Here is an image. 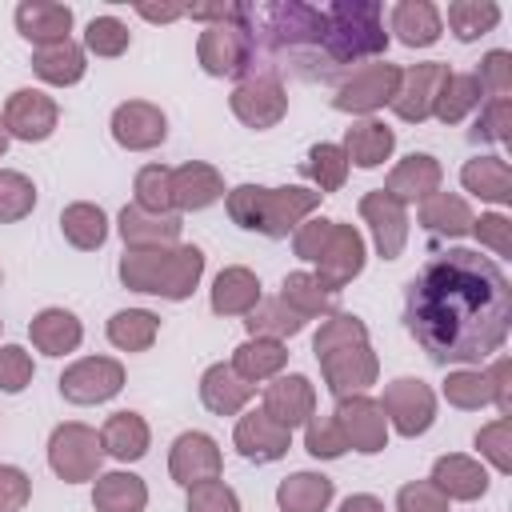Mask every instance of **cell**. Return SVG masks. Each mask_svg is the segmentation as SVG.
I'll list each match as a JSON object with an SVG mask.
<instances>
[{
	"instance_id": "8d00e7d4",
	"label": "cell",
	"mask_w": 512,
	"mask_h": 512,
	"mask_svg": "<svg viewBox=\"0 0 512 512\" xmlns=\"http://www.w3.org/2000/svg\"><path fill=\"white\" fill-rule=\"evenodd\" d=\"M336 496V484L324 472H292L276 484L280 512H324Z\"/></svg>"
},
{
	"instance_id": "8992f818",
	"label": "cell",
	"mask_w": 512,
	"mask_h": 512,
	"mask_svg": "<svg viewBox=\"0 0 512 512\" xmlns=\"http://www.w3.org/2000/svg\"><path fill=\"white\" fill-rule=\"evenodd\" d=\"M100 464H104V444H100V432L80 424V420H68V424H56L52 436H48V468L64 480V484H84V480H96L100 476Z\"/></svg>"
},
{
	"instance_id": "d6986e66",
	"label": "cell",
	"mask_w": 512,
	"mask_h": 512,
	"mask_svg": "<svg viewBox=\"0 0 512 512\" xmlns=\"http://www.w3.org/2000/svg\"><path fill=\"white\" fill-rule=\"evenodd\" d=\"M264 412L284 424L288 432L308 424L316 416V388L304 372H280L272 376V384H264Z\"/></svg>"
},
{
	"instance_id": "2e32d148",
	"label": "cell",
	"mask_w": 512,
	"mask_h": 512,
	"mask_svg": "<svg viewBox=\"0 0 512 512\" xmlns=\"http://www.w3.org/2000/svg\"><path fill=\"white\" fill-rule=\"evenodd\" d=\"M448 64L440 60H424V64H412V68H400V88L392 96V112L408 124H420L432 116V104H436V92L440 84L448 80Z\"/></svg>"
},
{
	"instance_id": "30bf717a",
	"label": "cell",
	"mask_w": 512,
	"mask_h": 512,
	"mask_svg": "<svg viewBox=\"0 0 512 512\" xmlns=\"http://www.w3.org/2000/svg\"><path fill=\"white\" fill-rule=\"evenodd\" d=\"M228 104H232V116H236L244 128L264 132V128H276V124L284 120V112H288V92H284V84H280L276 76L252 72V76H244V80L232 88Z\"/></svg>"
},
{
	"instance_id": "be15d7a7",
	"label": "cell",
	"mask_w": 512,
	"mask_h": 512,
	"mask_svg": "<svg viewBox=\"0 0 512 512\" xmlns=\"http://www.w3.org/2000/svg\"><path fill=\"white\" fill-rule=\"evenodd\" d=\"M144 20H160V24H168V20H180L184 16V8H136Z\"/></svg>"
},
{
	"instance_id": "816d5d0a",
	"label": "cell",
	"mask_w": 512,
	"mask_h": 512,
	"mask_svg": "<svg viewBox=\"0 0 512 512\" xmlns=\"http://www.w3.org/2000/svg\"><path fill=\"white\" fill-rule=\"evenodd\" d=\"M472 76H476V84H480V96H488V100H508V92H512V52L492 48V52L480 60V68H476Z\"/></svg>"
},
{
	"instance_id": "83f0119b",
	"label": "cell",
	"mask_w": 512,
	"mask_h": 512,
	"mask_svg": "<svg viewBox=\"0 0 512 512\" xmlns=\"http://www.w3.org/2000/svg\"><path fill=\"white\" fill-rule=\"evenodd\" d=\"M252 396H256V384H248L244 376H236L232 364H212L200 376V404L212 416H236Z\"/></svg>"
},
{
	"instance_id": "5b68a950",
	"label": "cell",
	"mask_w": 512,
	"mask_h": 512,
	"mask_svg": "<svg viewBox=\"0 0 512 512\" xmlns=\"http://www.w3.org/2000/svg\"><path fill=\"white\" fill-rule=\"evenodd\" d=\"M292 252L300 260L316 264V276L336 292L364 272V236L344 220L308 216L292 232Z\"/></svg>"
},
{
	"instance_id": "ab89813d",
	"label": "cell",
	"mask_w": 512,
	"mask_h": 512,
	"mask_svg": "<svg viewBox=\"0 0 512 512\" xmlns=\"http://www.w3.org/2000/svg\"><path fill=\"white\" fill-rule=\"evenodd\" d=\"M60 232L72 248L80 252H96L104 240H108V216L100 204H88V200H76L60 212Z\"/></svg>"
},
{
	"instance_id": "d6a6232c",
	"label": "cell",
	"mask_w": 512,
	"mask_h": 512,
	"mask_svg": "<svg viewBox=\"0 0 512 512\" xmlns=\"http://www.w3.org/2000/svg\"><path fill=\"white\" fill-rule=\"evenodd\" d=\"M92 508L96 512H144L148 508V484L136 472H104L92 480Z\"/></svg>"
},
{
	"instance_id": "44dd1931",
	"label": "cell",
	"mask_w": 512,
	"mask_h": 512,
	"mask_svg": "<svg viewBox=\"0 0 512 512\" xmlns=\"http://www.w3.org/2000/svg\"><path fill=\"white\" fill-rule=\"evenodd\" d=\"M116 228L124 236V252H148V248H176L180 244V212H144L136 204H124L116 216Z\"/></svg>"
},
{
	"instance_id": "6125c7cd",
	"label": "cell",
	"mask_w": 512,
	"mask_h": 512,
	"mask_svg": "<svg viewBox=\"0 0 512 512\" xmlns=\"http://www.w3.org/2000/svg\"><path fill=\"white\" fill-rule=\"evenodd\" d=\"M340 512H384V500H376V496H368V492H356V496H348V500L340 504Z\"/></svg>"
},
{
	"instance_id": "5bb4252c",
	"label": "cell",
	"mask_w": 512,
	"mask_h": 512,
	"mask_svg": "<svg viewBox=\"0 0 512 512\" xmlns=\"http://www.w3.org/2000/svg\"><path fill=\"white\" fill-rule=\"evenodd\" d=\"M56 120H60V108L40 88H16L4 100V128H8L12 140L40 144V140H48L56 132Z\"/></svg>"
},
{
	"instance_id": "94428289",
	"label": "cell",
	"mask_w": 512,
	"mask_h": 512,
	"mask_svg": "<svg viewBox=\"0 0 512 512\" xmlns=\"http://www.w3.org/2000/svg\"><path fill=\"white\" fill-rule=\"evenodd\" d=\"M488 380H492V404L500 408V416H512V360L496 356V364L488 368Z\"/></svg>"
},
{
	"instance_id": "f5cc1de1",
	"label": "cell",
	"mask_w": 512,
	"mask_h": 512,
	"mask_svg": "<svg viewBox=\"0 0 512 512\" xmlns=\"http://www.w3.org/2000/svg\"><path fill=\"white\" fill-rule=\"evenodd\" d=\"M304 448L316 460H340L348 452V444H344V432H340L336 416H312L304 424Z\"/></svg>"
},
{
	"instance_id": "e0dca14e",
	"label": "cell",
	"mask_w": 512,
	"mask_h": 512,
	"mask_svg": "<svg viewBox=\"0 0 512 512\" xmlns=\"http://www.w3.org/2000/svg\"><path fill=\"white\" fill-rule=\"evenodd\" d=\"M168 472L180 488H192L204 480H220L224 456L208 432H180L172 440V452H168Z\"/></svg>"
},
{
	"instance_id": "7402d4cb",
	"label": "cell",
	"mask_w": 512,
	"mask_h": 512,
	"mask_svg": "<svg viewBox=\"0 0 512 512\" xmlns=\"http://www.w3.org/2000/svg\"><path fill=\"white\" fill-rule=\"evenodd\" d=\"M440 180H444L440 160L428 156V152H412V156H404V160L388 172V180H384L380 192H388L392 200H400V204L408 208V204H420V200H428L432 192H440Z\"/></svg>"
},
{
	"instance_id": "277c9868",
	"label": "cell",
	"mask_w": 512,
	"mask_h": 512,
	"mask_svg": "<svg viewBox=\"0 0 512 512\" xmlns=\"http://www.w3.org/2000/svg\"><path fill=\"white\" fill-rule=\"evenodd\" d=\"M116 272H120V284L132 292H148V296H164V300H188L204 276V252L196 244L124 252Z\"/></svg>"
},
{
	"instance_id": "603a6c76",
	"label": "cell",
	"mask_w": 512,
	"mask_h": 512,
	"mask_svg": "<svg viewBox=\"0 0 512 512\" xmlns=\"http://www.w3.org/2000/svg\"><path fill=\"white\" fill-rule=\"evenodd\" d=\"M16 32L36 48L64 44L72 32V8L56 0H24L16 4Z\"/></svg>"
},
{
	"instance_id": "003e7915",
	"label": "cell",
	"mask_w": 512,
	"mask_h": 512,
	"mask_svg": "<svg viewBox=\"0 0 512 512\" xmlns=\"http://www.w3.org/2000/svg\"><path fill=\"white\" fill-rule=\"evenodd\" d=\"M0 328H4V320H0Z\"/></svg>"
},
{
	"instance_id": "e7e4bbea",
	"label": "cell",
	"mask_w": 512,
	"mask_h": 512,
	"mask_svg": "<svg viewBox=\"0 0 512 512\" xmlns=\"http://www.w3.org/2000/svg\"><path fill=\"white\" fill-rule=\"evenodd\" d=\"M8 140H12V136H8V128H4V116H0V156H4V148H8Z\"/></svg>"
},
{
	"instance_id": "f546056e",
	"label": "cell",
	"mask_w": 512,
	"mask_h": 512,
	"mask_svg": "<svg viewBox=\"0 0 512 512\" xmlns=\"http://www.w3.org/2000/svg\"><path fill=\"white\" fill-rule=\"evenodd\" d=\"M280 300L296 312V316H304V320H324V316H332V312H340L336 304H340V292L336 288H328L316 272H288L284 276V284H280Z\"/></svg>"
},
{
	"instance_id": "7bdbcfd3",
	"label": "cell",
	"mask_w": 512,
	"mask_h": 512,
	"mask_svg": "<svg viewBox=\"0 0 512 512\" xmlns=\"http://www.w3.org/2000/svg\"><path fill=\"white\" fill-rule=\"evenodd\" d=\"M304 316H296L280 296H272V300H264L260 296V304L244 316V328H248V336H264V340H288V336H296V332H304Z\"/></svg>"
},
{
	"instance_id": "f907efd6",
	"label": "cell",
	"mask_w": 512,
	"mask_h": 512,
	"mask_svg": "<svg viewBox=\"0 0 512 512\" xmlns=\"http://www.w3.org/2000/svg\"><path fill=\"white\" fill-rule=\"evenodd\" d=\"M476 448L500 476H508L512 472V416H496L492 424H484L476 432Z\"/></svg>"
},
{
	"instance_id": "3957f363",
	"label": "cell",
	"mask_w": 512,
	"mask_h": 512,
	"mask_svg": "<svg viewBox=\"0 0 512 512\" xmlns=\"http://www.w3.org/2000/svg\"><path fill=\"white\" fill-rule=\"evenodd\" d=\"M324 12V64L328 72H344L360 60H380L388 48V32H384V8L376 0H336Z\"/></svg>"
},
{
	"instance_id": "03108f58",
	"label": "cell",
	"mask_w": 512,
	"mask_h": 512,
	"mask_svg": "<svg viewBox=\"0 0 512 512\" xmlns=\"http://www.w3.org/2000/svg\"><path fill=\"white\" fill-rule=\"evenodd\" d=\"M0 284H4V272H0Z\"/></svg>"
},
{
	"instance_id": "52a82bcc",
	"label": "cell",
	"mask_w": 512,
	"mask_h": 512,
	"mask_svg": "<svg viewBox=\"0 0 512 512\" xmlns=\"http://www.w3.org/2000/svg\"><path fill=\"white\" fill-rule=\"evenodd\" d=\"M196 60L208 76L220 80H244L252 72V32L248 16L244 20H220L208 24L196 40Z\"/></svg>"
},
{
	"instance_id": "9a60e30c",
	"label": "cell",
	"mask_w": 512,
	"mask_h": 512,
	"mask_svg": "<svg viewBox=\"0 0 512 512\" xmlns=\"http://www.w3.org/2000/svg\"><path fill=\"white\" fill-rule=\"evenodd\" d=\"M360 220L368 224L380 260H396L404 252V244H408V208L400 200L372 188V192L360 196Z\"/></svg>"
},
{
	"instance_id": "8fae6325",
	"label": "cell",
	"mask_w": 512,
	"mask_h": 512,
	"mask_svg": "<svg viewBox=\"0 0 512 512\" xmlns=\"http://www.w3.org/2000/svg\"><path fill=\"white\" fill-rule=\"evenodd\" d=\"M56 384L68 404H104L124 388V364L112 356H84L68 364Z\"/></svg>"
},
{
	"instance_id": "11a10c76",
	"label": "cell",
	"mask_w": 512,
	"mask_h": 512,
	"mask_svg": "<svg viewBox=\"0 0 512 512\" xmlns=\"http://www.w3.org/2000/svg\"><path fill=\"white\" fill-rule=\"evenodd\" d=\"M32 376H36V364H32L28 348H20V344H0V392L16 396V392H24V388L32 384Z\"/></svg>"
},
{
	"instance_id": "836d02e7",
	"label": "cell",
	"mask_w": 512,
	"mask_h": 512,
	"mask_svg": "<svg viewBox=\"0 0 512 512\" xmlns=\"http://www.w3.org/2000/svg\"><path fill=\"white\" fill-rule=\"evenodd\" d=\"M416 220H420L424 232L444 236V240H456V236L472 232V208H468V200L456 196V192H432L428 200H420Z\"/></svg>"
},
{
	"instance_id": "4316f807",
	"label": "cell",
	"mask_w": 512,
	"mask_h": 512,
	"mask_svg": "<svg viewBox=\"0 0 512 512\" xmlns=\"http://www.w3.org/2000/svg\"><path fill=\"white\" fill-rule=\"evenodd\" d=\"M28 336H32V348L36 352H44V356H68V352L80 348L84 324L68 308H40L32 316V324H28Z\"/></svg>"
},
{
	"instance_id": "c3c4849f",
	"label": "cell",
	"mask_w": 512,
	"mask_h": 512,
	"mask_svg": "<svg viewBox=\"0 0 512 512\" xmlns=\"http://www.w3.org/2000/svg\"><path fill=\"white\" fill-rule=\"evenodd\" d=\"M368 340V324L352 312H332L324 316L320 332L312 336V352L324 356V352H336V348H348V344H364Z\"/></svg>"
},
{
	"instance_id": "1f68e13d",
	"label": "cell",
	"mask_w": 512,
	"mask_h": 512,
	"mask_svg": "<svg viewBox=\"0 0 512 512\" xmlns=\"http://www.w3.org/2000/svg\"><path fill=\"white\" fill-rule=\"evenodd\" d=\"M32 72H36L44 84H52V88H72V84L84 80V72H88V56H84V48L68 36L64 44L36 48V52H32Z\"/></svg>"
},
{
	"instance_id": "db71d44e",
	"label": "cell",
	"mask_w": 512,
	"mask_h": 512,
	"mask_svg": "<svg viewBox=\"0 0 512 512\" xmlns=\"http://www.w3.org/2000/svg\"><path fill=\"white\" fill-rule=\"evenodd\" d=\"M508 128H512V100H484L468 136L476 144H504L508 140Z\"/></svg>"
},
{
	"instance_id": "ac0fdd59",
	"label": "cell",
	"mask_w": 512,
	"mask_h": 512,
	"mask_svg": "<svg viewBox=\"0 0 512 512\" xmlns=\"http://www.w3.org/2000/svg\"><path fill=\"white\" fill-rule=\"evenodd\" d=\"M168 136V116L152 100H124L112 112V140L128 152H148L164 144Z\"/></svg>"
},
{
	"instance_id": "60d3db41",
	"label": "cell",
	"mask_w": 512,
	"mask_h": 512,
	"mask_svg": "<svg viewBox=\"0 0 512 512\" xmlns=\"http://www.w3.org/2000/svg\"><path fill=\"white\" fill-rule=\"evenodd\" d=\"M484 104V96H480V84H476V76L472 72H448V80L440 84V92H436V104H432V116L440 120V124H460L468 112H476Z\"/></svg>"
},
{
	"instance_id": "ba28073f",
	"label": "cell",
	"mask_w": 512,
	"mask_h": 512,
	"mask_svg": "<svg viewBox=\"0 0 512 512\" xmlns=\"http://www.w3.org/2000/svg\"><path fill=\"white\" fill-rule=\"evenodd\" d=\"M396 88H400V68L388 64V60H372V64L352 68V72L336 84L332 108H336V112H352V116H368V112L392 104Z\"/></svg>"
},
{
	"instance_id": "ee69618b",
	"label": "cell",
	"mask_w": 512,
	"mask_h": 512,
	"mask_svg": "<svg viewBox=\"0 0 512 512\" xmlns=\"http://www.w3.org/2000/svg\"><path fill=\"white\" fill-rule=\"evenodd\" d=\"M496 24H500V4H492V0H452L448 4V28L460 44L480 40Z\"/></svg>"
},
{
	"instance_id": "d590c367",
	"label": "cell",
	"mask_w": 512,
	"mask_h": 512,
	"mask_svg": "<svg viewBox=\"0 0 512 512\" xmlns=\"http://www.w3.org/2000/svg\"><path fill=\"white\" fill-rule=\"evenodd\" d=\"M464 192L488 200V204H508L512 200V168L504 156H472L460 168Z\"/></svg>"
},
{
	"instance_id": "7dc6e473",
	"label": "cell",
	"mask_w": 512,
	"mask_h": 512,
	"mask_svg": "<svg viewBox=\"0 0 512 512\" xmlns=\"http://www.w3.org/2000/svg\"><path fill=\"white\" fill-rule=\"evenodd\" d=\"M128 44H132V32H128V24L116 20V16H96V20H88V28H84V52H92V56H100V60L124 56Z\"/></svg>"
},
{
	"instance_id": "d4e9b609",
	"label": "cell",
	"mask_w": 512,
	"mask_h": 512,
	"mask_svg": "<svg viewBox=\"0 0 512 512\" xmlns=\"http://www.w3.org/2000/svg\"><path fill=\"white\" fill-rule=\"evenodd\" d=\"M448 500H480L488 492V468L476 460V456H464V452H448L432 464V476H428Z\"/></svg>"
},
{
	"instance_id": "cb8c5ba5",
	"label": "cell",
	"mask_w": 512,
	"mask_h": 512,
	"mask_svg": "<svg viewBox=\"0 0 512 512\" xmlns=\"http://www.w3.org/2000/svg\"><path fill=\"white\" fill-rule=\"evenodd\" d=\"M224 196V176L204 164V160H188L180 168H172V208L176 212H200L208 204H216Z\"/></svg>"
},
{
	"instance_id": "bcb514c9",
	"label": "cell",
	"mask_w": 512,
	"mask_h": 512,
	"mask_svg": "<svg viewBox=\"0 0 512 512\" xmlns=\"http://www.w3.org/2000/svg\"><path fill=\"white\" fill-rule=\"evenodd\" d=\"M132 192H136V208H144V212H156V216L176 212L172 208V168H164V164H144L132 180Z\"/></svg>"
},
{
	"instance_id": "4fadbf2b",
	"label": "cell",
	"mask_w": 512,
	"mask_h": 512,
	"mask_svg": "<svg viewBox=\"0 0 512 512\" xmlns=\"http://www.w3.org/2000/svg\"><path fill=\"white\" fill-rule=\"evenodd\" d=\"M320 360V376H324V388L340 400V396H356L364 392L368 384H376L380 376V360L372 352V344H348V348H336V352H324L316 356Z\"/></svg>"
},
{
	"instance_id": "b9f144b4",
	"label": "cell",
	"mask_w": 512,
	"mask_h": 512,
	"mask_svg": "<svg viewBox=\"0 0 512 512\" xmlns=\"http://www.w3.org/2000/svg\"><path fill=\"white\" fill-rule=\"evenodd\" d=\"M300 172L312 180V188L320 196H328V192H340L344 188V180H348V156H344L340 144H312L304 152V160H300Z\"/></svg>"
},
{
	"instance_id": "6f0895ef",
	"label": "cell",
	"mask_w": 512,
	"mask_h": 512,
	"mask_svg": "<svg viewBox=\"0 0 512 512\" xmlns=\"http://www.w3.org/2000/svg\"><path fill=\"white\" fill-rule=\"evenodd\" d=\"M448 496L432 480H412L396 492V512H448Z\"/></svg>"
},
{
	"instance_id": "681fc988",
	"label": "cell",
	"mask_w": 512,
	"mask_h": 512,
	"mask_svg": "<svg viewBox=\"0 0 512 512\" xmlns=\"http://www.w3.org/2000/svg\"><path fill=\"white\" fill-rule=\"evenodd\" d=\"M32 208H36V184L16 168H0V224H16L32 216Z\"/></svg>"
},
{
	"instance_id": "9f6ffc18",
	"label": "cell",
	"mask_w": 512,
	"mask_h": 512,
	"mask_svg": "<svg viewBox=\"0 0 512 512\" xmlns=\"http://www.w3.org/2000/svg\"><path fill=\"white\" fill-rule=\"evenodd\" d=\"M188 512H240V496L224 480H204L188 488Z\"/></svg>"
},
{
	"instance_id": "9c48e42d",
	"label": "cell",
	"mask_w": 512,
	"mask_h": 512,
	"mask_svg": "<svg viewBox=\"0 0 512 512\" xmlns=\"http://www.w3.org/2000/svg\"><path fill=\"white\" fill-rule=\"evenodd\" d=\"M380 408L392 432H400L404 440H416L436 420V392L416 376H396L392 384H384Z\"/></svg>"
},
{
	"instance_id": "680465c9",
	"label": "cell",
	"mask_w": 512,
	"mask_h": 512,
	"mask_svg": "<svg viewBox=\"0 0 512 512\" xmlns=\"http://www.w3.org/2000/svg\"><path fill=\"white\" fill-rule=\"evenodd\" d=\"M472 236L492 248L496 256H512V220L504 212H484V216H472Z\"/></svg>"
},
{
	"instance_id": "e575fe53",
	"label": "cell",
	"mask_w": 512,
	"mask_h": 512,
	"mask_svg": "<svg viewBox=\"0 0 512 512\" xmlns=\"http://www.w3.org/2000/svg\"><path fill=\"white\" fill-rule=\"evenodd\" d=\"M340 148H344L348 164H356V168H380L392 156V148H396V132L384 120H360V124H352L344 132V144Z\"/></svg>"
},
{
	"instance_id": "f35d334b",
	"label": "cell",
	"mask_w": 512,
	"mask_h": 512,
	"mask_svg": "<svg viewBox=\"0 0 512 512\" xmlns=\"http://www.w3.org/2000/svg\"><path fill=\"white\" fill-rule=\"evenodd\" d=\"M108 340L120 352H148L160 336V316L148 308H120L108 316Z\"/></svg>"
},
{
	"instance_id": "7a4b0ae2",
	"label": "cell",
	"mask_w": 512,
	"mask_h": 512,
	"mask_svg": "<svg viewBox=\"0 0 512 512\" xmlns=\"http://www.w3.org/2000/svg\"><path fill=\"white\" fill-rule=\"evenodd\" d=\"M320 200L324 196L316 188H300V184H284V188L236 184L232 192H224V208H228L232 224L260 232L268 240H284L288 232H296L320 208Z\"/></svg>"
},
{
	"instance_id": "484cf974",
	"label": "cell",
	"mask_w": 512,
	"mask_h": 512,
	"mask_svg": "<svg viewBox=\"0 0 512 512\" xmlns=\"http://www.w3.org/2000/svg\"><path fill=\"white\" fill-rule=\"evenodd\" d=\"M388 28L396 32V40L404 48H432L444 32V20L432 0H400V4H392Z\"/></svg>"
},
{
	"instance_id": "91938a15",
	"label": "cell",
	"mask_w": 512,
	"mask_h": 512,
	"mask_svg": "<svg viewBox=\"0 0 512 512\" xmlns=\"http://www.w3.org/2000/svg\"><path fill=\"white\" fill-rule=\"evenodd\" d=\"M32 500V476L16 464H0V512H20Z\"/></svg>"
},
{
	"instance_id": "f6af8a7d",
	"label": "cell",
	"mask_w": 512,
	"mask_h": 512,
	"mask_svg": "<svg viewBox=\"0 0 512 512\" xmlns=\"http://www.w3.org/2000/svg\"><path fill=\"white\" fill-rule=\"evenodd\" d=\"M440 392L460 412H480L484 404H492V380L480 368H456V372H448Z\"/></svg>"
},
{
	"instance_id": "74e56055",
	"label": "cell",
	"mask_w": 512,
	"mask_h": 512,
	"mask_svg": "<svg viewBox=\"0 0 512 512\" xmlns=\"http://www.w3.org/2000/svg\"><path fill=\"white\" fill-rule=\"evenodd\" d=\"M232 368H236V376H244L248 384H260V380H272V376H280L284 372V364H288V348H284V340H264V336H248L236 352H232V360H228Z\"/></svg>"
},
{
	"instance_id": "f1b7e54d",
	"label": "cell",
	"mask_w": 512,
	"mask_h": 512,
	"mask_svg": "<svg viewBox=\"0 0 512 512\" xmlns=\"http://www.w3.org/2000/svg\"><path fill=\"white\" fill-rule=\"evenodd\" d=\"M260 304V276L244 264H228L212 280V312L216 316H248Z\"/></svg>"
},
{
	"instance_id": "6da1fadb",
	"label": "cell",
	"mask_w": 512,
	"mask_h": 512,
	"mask_svg": "<svg viewBox=\"0 0 512 512\" xmlns=\"http://www.w3.org/2000/svg\"><path fill=\"white\" fill-rule=\"evenodd\" d=\"M404 324L432 364L480 368L508 340L512 284L492 256L448 248L408 280Z\"/></svg>"
},
{
	"instance_id": "4dcf8cb0",
	"label": "cell",
	"mask_w": 512,
	"mask_h": 512,
	"mask_svg": "<svg viewBox=\"0 0 512 512\" xmlns=\"http://www.w3.org/2000/svg\"><path fill=\"white\" fill-rule=\"evenodd\" d=\"M100 444L112 460L120 464H132L140 456H148V444H152V432H148V420L140 412H112L100 428Z\"/></svg>"
},
{
	"instance_id": "ffe728a7",
	"label": "cell",
	"mask_w": 512,
	"mask_h": 512,
	"mask_svg": "<svg viewBox=\"0 0 512 512\" xmlns=\"http://www.w3.org/2000/svg\"><path fill=\"white\" fill-rule=\"evenodd\" d=\"M232 444H236V452H240L244 460H252V464H272V460L288 456L292 432H288L284 424H276L264 408H252V412H244V416L236 420Z\"/></svg>"
},
{
	"instance_id": "7c38bea8",
	"label": "cell",
	"mask_w": 512,
	"mask_h": 512,
	"mask_svg": "<svg viewBox=\"0 0 512 512\" xmlns=\"http://www.w3.org/2000/svg\"><path fill=\"white\" fill-rule=\"evenodd\" d=\"M336 424L344 432V444L360 456H376L388 448V420H384V408L380 400L356 392V396H340L336 400Z\"/></svg>"
}]
</instances>
